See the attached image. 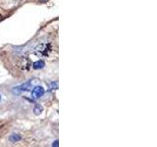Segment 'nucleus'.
Masks as SVG:
<instances>
[{"label": "nucleus", "instance_id": "obj_6", "mask_svg": "<svg viewBox=\"0 0 157 147\" xmlns=\"http://www.w3.org/2000/svg\"><path fill=\"white\" fill-rule=\"evenodd\" d=\"M52 145H53V146H56V147H57V146H58V140H56V141H54Z\"/></svg>", "mask_w": 157, "mask_h": 147}, {"label": "nucleus", "instance_id": "obj_3", "mask_svg": "<svg viewBox=\"0 0 157 147\" xmlns=\"http://www.w3.org/2000/svg\"><path fill=\"white\" fill-rule=\"evenodd\" d=\"M44 63L43 61H36V62H34L33 63V69H41V68H43L44 67Z\"/></svg>", "mask_w": 157, "mask_h": 147}, {"label": "nucleus", "instance_id": "obj_5", "mask_svg": "<svg viewBox=\"0 0 157 147\" xmlns=\"http://www.w3.org/2000/svg\"><path fill=\"white\" fill-rule=\"evenodd\" d=\"M10 139H11V141H18V140H20L21 139V136L20 135H18V134H13L11 137H10Z\"/></svg>", "mask_w": 157, "mask_h": 147}, {"label": "nucleus", "instance_id": "obj_7", "mask_svg": "<svg viewBox=\"0 0 157 147\" xmlns=\"http://www.w3.org/2000/svg\"><path fill=\"white\" fill-rule=\"evenodd\" d=\"M40 1H45V0H40Z\"/></svg>", "mask_w": 157, "mask_h": 147}, {"label": "nucleus", "instance_id": "obj_2", "mask_svg": "<svg viewBox=\"0 0 157 147\" xmlns=\"http://www.w3.org/2000/svg\"><path fill=\"white\" fill-rule=\"evenodd\" d=\"M44 88L42 86H39V85H36L33 88V91H32V97L33 99H37V98L41 97L44 94Z\"/></svg>", "mask_w": 157, "mask_h": 147}, {"label": "nucleus", "instance_id": "obj_4", "mask_svg": "<svg viewBox=\"0 0 157 147\" xmlns=\"http://www.w3.org/2000/svg\"><path fill=\"white\" fill-rule=\"evenodd\" d=\"M34 113H36V115H38V114H40L41 113V111H42V107L41 106H39V105H36V108H34Z\"/></svg>", "mask_w": 157, "mask_h": 147}, {"label": "nucleus", "instance_id": "obj_8", "mask_svg": "<svg viewBox=\"0 0 157 147\" xmlns=\"http://www.w3.org/2000/svg\"><path fill=\"white\" fill-rule=\"evenodd\" d=\"M0 100H1V95H0Z\"/></svg>", "mask_w": 157, "mask_h": 147}, {"label": "nucleus", "instance_id": "obj_1", "mask_svg": "<svg viewBox=\"0 0 157 147\" xmlns=\"http://www.w3.org/2000/svg\"><path fill=\"white\" fill-rule=\"evenodd\" d=\"M36 83H37V81L36 80H33L32 81H29L26 83H24V85H20L18 87H15V89L13 90L14 93H20V92H22V91H27V90H29L31 88H33L34 86L36 85Z\"/></svg>", "mask_w": 157, "mask_h": 147}]
</instances>
